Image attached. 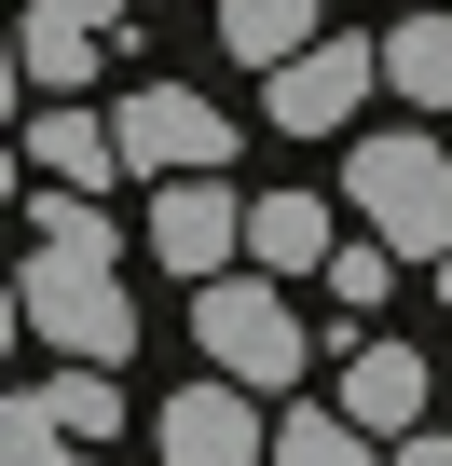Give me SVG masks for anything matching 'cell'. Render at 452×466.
Wrapping results in <instances>:
<instances>
[{"instance_id":"cell-1","label":"cell","mask_w":452,"mask_h":466,"mask_svg":"<svg viewBox=\"0 0 452 466\" xmlns=\"http://www.w3.org/2000/svg\"><path fill=\"white\" fill-rule=\"evenodd\" d=\"M28 233H42V248H28V275H15V329L28 343H55V357H137V302H124V233L96 219V192L83 178H42L28 192Z\"/></svg>"},{"instance_id":"cell-2","label":"cell","mask_w":452,"mask_h":466,"mask_svg":"<svg viewBox=\"0 0 452 466\" xmlns=\"http://www.w3.org/2000/svg\"><path fill=\"white\" fill-rule=\"evenodd\" d=\"M343 192H357V219L384 233L397 261H452V151H438L425 124H384V137H357Z\"/></svg>"},{"instance_id":"cell-3","label":"cell","mask_w":452,"mask_h":466,"mask_svg":"<svg viewBox=\"0 0 452 466\" xmlns=\"http://www.w3.org/2000/svg\"><path fill=\"white\" fill-rule=\"evenodd\" d=\"M192 343H206V370H234V384H261V398H288V384L316 370V343H302V316H288V289H275L261 261L192 289Z\"/></svg>"},{"instance_id":"cell-4","label":"cell","mask_w":452,"mask_h":466,"mask_svg":"<svg viewBox=\"0 0 452 466\" xmlns=\"http://www.w3.org/2000/svg\"><path fill=\"white\" fill-rule=\"evenodd\" d=\"M370 83H384V42H329V28H316L288 69H261V124H275V137H329V124H357Z\"/></svg>"},{"instance_id":"cell-5","label":"cell","mask_w":452,"mask_h":466,"mask_svg":"<svg viewBox=\"0 0 452 466\" xmlns=\"http://www.w3.org/2000/svg\"><path fill=\"white\" fill-rule=\"evenodd\" d=\"M247 398H261V384H234V370L178 384V398L151 411V452H165V466H275V425H261Z\"/></svg>"},{"instance_id":"cell-6","label":"cell","mask_w":452,"mask_h":466,"mask_svg":"<svg viewBox=\"0 0 452 466\" xmlns=\"http://www.w3.org/2000/svg\"><path fill=\"white\" fill-rule=\"evenodd\" d=\"M110 124H124V165H137V178H192V165H234V124H219V96H192V83H137Z\"/></svg>"},{"instance_id":"cell-7","label":"cell","mask_w":452,"mask_h":466,"mask_svg":"<svg viewBox=\"0 0 452 466\" xmlns=\"http://www.w3.org/2000/svg\"><path fill=\"white\" fill-rule=\"evenodd\" d=\"M234 248H247V206L219 192V165H192V178L151 192V261H165V275L206 289V275H234Z\"/></svg>"},{"instance_id":"cell-8","label":"cell","mask_w":452,"mask_h":466,"mask_svg":"<svg viewBox=\"0 0 452 466\" xmlns=\"http://www.w3.org/2000/svg\"><path fill=\"white\" fill-rule=\"evenodd\" d=\"M96 15H69V0H28L15 15V96H83L96 83Z\"/></svg>"},{"instance_id":"cell-9","label":"cell","mask_w":452,"mask_h":466,"mask_svg":"<svg viewBox=\"0 0 452 466\" xmlns=\"http://www.w3.org/2000/svg\"><path fill=\"white\" fill-rule=\"evenodd\" d=\"M28 165H42V178H83V192H110V178H124V124H110V110H69V96H42V110H28Z\"/></svg>"},{"instance_id":"cell-10","label":"cell","mask_w":452,"mask_h":466,"mask_svg":"<svg viewBox=\"0 0 452 466\" xmlns=\"http://www.w3.org/2000/svg\"><path fill=\"white\" fill-rule=\"evenodd\" d=\"M343 411H357L370 439H411V425H425V357H411V343H343Z\"/></svg>"},{"instance_id":"cell-11","label":"cell","mask_w":452,"mask_h":466,"mask_svg":"<svg viewBox=\"0 0 452 466\" xmlns=\"http://www.w3.org/2000/svg\"><path fill=\"white\" fill-rule=\"evenodd\" d=\"M329 248H343V233H329V192H261L247 206V261L261 275H329Z\"/></svg>"},{"instance_id":"cell-12","label":"cell","mask_w":452,"mask_h":466,"mask_svg":"<svg viewBox=\"0 0 452 466\" xmlns=\"http://www.w3.org/2000/svg\"><path fill=\"white\" fill-rule=\"evenodd\" d=\"M316 42V0H219V56H247V69H288Z\"/></svg>"},{"instance_id":"cell-13","label":"cell","mask_w":452,"mask_h":466,"mask_svg":"<svg viewBox=\"0 0 452 466\" xmlns=\"http://www.w3.org/2000/svg\"><path fill=\"white\" fill-rule=\"evenodd\" d=\"M384 83H397L411 110H452V15H411V28H384Z\"/></svg>"},{"instance_id":"cell-14","label":"cell","mask_w":452,"mask_h":466,"mask_svg":"<svg viewBox=\"0 0 452 466\" xmlns=\"http://www.w3.org/2000/svg\"><path fill=\"white\" fill-rule=\"evenodd\" d=\"M275 466H397V452H370V425H357L343 398H329V411L302 398V411L275 425Z\"/></svg>"},{"instance_id":"cell-15","label":"cell","mask_w":452,"mask_h":466,"mask_svg":"<svg viewBox=\"0 0 452 466\" xmlns=\"http://www.w3.org/2000/svg\"><path fill=\"white\" fill-rule=\"evenodd\" d=\"M28 398H42L69 439H110V425H124V384H110V357H69V370H55V384H28Z\"/></svg>"},{"instance_id":"cell-16","label":"cell","mask_w":452,"mask_h":466,"mask_svg":"<svg viewBox=\"0 0 452 466\" xmlns=\"http://www.w3.org/2000/svg\"><path fill=\"white\" fill-rule=\"evenodd\" d=\"M397 275H411V261L384 248V233H370V219H357V233H343V248H329V302H343V316H370V302H384Z\"/></svg>"},{"instance_id":"cell-17","label":"cell","mask_w":452,"mask_h":466,"mask_svg":"<svg viewBox=\"0 0 452 466\" xmlns=\"http://www.w3.org/2000/svg\"><path fill=\"white\" fill-rule=\"evenodd\" d=\"M0 466H83V452H69V425L42 398H15V411H0Z\"/></svg>"},{"instance_id":"cell-18","label":"cell","mask_w":452,"mask_h":466,"mask_svg":"<svg viewBox=\"0 0 452 466\" xmlns=\"http://www.w3.org/2000/svg\"><path fill=\"white\" fill-rule=\"evenodd\" d=\"M397 466H452V439H425V425H411V439H397Z\"/></svg>"}]
</instances>
